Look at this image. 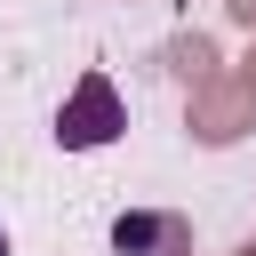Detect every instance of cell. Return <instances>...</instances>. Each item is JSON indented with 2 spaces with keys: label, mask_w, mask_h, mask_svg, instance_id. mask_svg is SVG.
Returning <instances> with one entry per match:
<instances>
[{
  "label": "cell",
  "mask_w": 256,
  "mask_h": 256,
  "mask_svg": "<svg viewBox=\"0 0 256 256\" xmlns=\"http://www.w3.org/2000/svg\"><path fill=\"white\" fill-rule=\"evenodd\" d=\"M224 16H232L240 32H256V0H224Z\"/></svg>",
  "instance_id": "5b68a950"
},
{
  "label": "cell",
  "mask_w": 256,
  "mask_h": 256,
  "mask_svg": "<svg viewBox=\"0 0 256 256\" xmlns=\"http://www.w3.org/2000/svg\"><path fill=\"white\" fill-rule=\"evenodd\" d=\"M0 256H8V232H0Z\"/></svg>",
  "instance_id": "52a82bcc"
},
{
  "label": "cell",
  "mask_w": 256,
  "mask_h": 256,
  "mask_svg": "<svg viewBox=\"0 0 256 256\" xmlns=\"http://www.w3.org/2000/svg\"><path fill=\"white\" fill-rule=\"evenodd\" d=\"M256 128V88L224 64L216 80H200V88H184V136L200 144V152H224V144H240Z\"/></svg>",
  "instance_id": "6da1fadb"
},
{
  "label": "cell",
  "mask_w": 256,
  "mask_h": 256,
  "mask_svg": "<svg viewBox=\"0 0 256 256\" xmlns=\"http://www.w3.org/2000/svg\"><path fill=\"white\" fill-rule=\"evenodd\" d=\"M120 128H128V104H120L112 72L88 64V72L64 88V104H56V144H64V152H104Z\"/></svg>",
  "instance_id": "7a4b0ae2"
},
{
  "label": "cell",
  "mask_w": 256,
  "mask_h": 256,
  "mask_svg": "<svg viewBox=\"0 0 256 256\" xmlns=\"http://www.w3.org/2000/svg\"><path fill=\"white\" fill-rule=\"evenodd\" d=\"M240 80L256 88V32H248V56H240Z\"/></svg>",
  "instance_id": "8992f818"
},
{
  "label": "cell",
  "mask_w": 256,
  "mask_h": 256,
  "mask_svg": "<svg viewBox=\"0 0 256 256\" xmlns=\"http://www.w3.org/2000/svg\"><path fill=\"white\" fill-rule=\"evenodd\" d=\"M160 72H168L176 88H200V80H216V72H224V48H216V32H200V24L168 32V48H160Z\"/></svg>",
  "instance_id": "277c9868"
},
{
  "label": "cell",
  "mask_w": 256,
  "mask_h": 256,
  "mask_svg": "<svg viewBox=\"0 0 256 256\" xmlns=\"http://www.w3.org/2000/svg\"><path fill=\"white\" fill-rule=\"evenodd\" d=\"M112 256H192V216L184 208H120Z\"/></svg>",
  "instance_id": "3957f363"
}]
</instances>
